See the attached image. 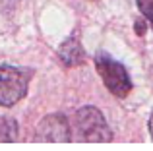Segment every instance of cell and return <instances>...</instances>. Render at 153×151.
<instances>
[{"instance_id":"obj_6","label":"cell","mask_w":153,"mask_h":151,"mask_svg":"<svg viewBox=\"0 0 153 151\" xmlns=\"http://www.w3.org/2000/svg\"><path fill=\"white\" fill-rule=\"evenodd\" d=\"M18 140V122L12 116L0 118V141H16Z\"/></svg>"},{"instance_id":"obj_1","label":"cell","mask_w":153,"mask_h":151,"mask_svg":"<svg viewBox=\"0 0 153 151\" xmlns=\"http://www.w3.org/2000/svg\"><path fill=\"white\" fill-rule=\"evenodd\" d=\"M33 70L0 64V107H14L27 95Z\"/></svg>"},{"instance_id":"obj_4","label":"cell","mask_w":153,"mask_h":151,"mask_svg":"<svg viewBox=\"0 0 153 151\" xmlns=\"http://www.w3.org/2000/svg\"><path fill=\"white\" fill-rule=\"evenodd\" d=\"M70 140H72V128L64 114L60 113L47 114L37 124L35 141H70Z\"/></svg>"},{"instance_id":"obj_8","label":"cell","mask_w":153,"mask_h":151,"mask_svg":"<svg viewBox=\"0 0 153 151\" xmlns=\"http://www.w3.org/2000/svg\"><path fill=\"white\" fill-rule=\"evenodd\" d=\"M146 23H149L146 18H143V21H142V19L136 21V33H138V35H143V31H146Z\"/></svg>"},{"instance_id":"obj_3","label":"cell","mask_w":153,"mask_h":151,"mask_svg":"<svg viewBox=\"0 0 153 151\" xmlns=\"http://www.w3.org/2000/svg\"><path fill=\"white\" fill-rule=\"evenodd\" d=\"M76 138L82 141H111L112 132L97 107H82L76 110Z\"/></svg>"},{"instance_id":"obj_2","label":"cell","mask_w":153,"mask_h":151,"mask_svg":"<svg viewBox=\"0 0 153 151\" xmlns=\"http://www.w3.org/2000/svg\"><path fill=\"white\" fill-rule=\"evenodd\" d=\"M95 68H97L99 76H101L105 87H107L114 97L124 99L132 91L130 74L124 68L122 62L114 60V58L108 56L107 53H99L97 56H95Z\"/></svg>"},{"instance_id":"obj_9","label":"cell","mask_w":153,"mask_h":151,"mask_svg":"<svg viewBox=\"0 0 153 151\" xmlns=\"http://www.w3.org/2000/svg\"><path fill=\"white\" fill-rule=\"evenodd\" d=\"M149 134H151V138H153V113H151V118H149Z\"/></svg>"},{"instance_id":"obj_7","label":"cell","mask_w":153,"mask_h":151,"mask_svg":"<svg viewBox=\"0 0 153 151\" xmlns=\"http://www.w3.org/2000/svg\"><path fill=\"white\" fill-rule=\"evenodd\" d=\"M136 6L142 12V16L149 21L151 29H153V0H136Z\"/></svg>"},{"instance_id":"obj_5","label":"cell","mask_w":153,"mask_h":151,"mask_svg":"<svg viewBox=\"0 0 153 151\" xmlns=\"http://www.w3.org/2000/svg\"><path fill=\"white\" fill-rule=\"evenodd\" d=\"M58 56L66 66H82L85 62V50L76 35H70L62 45L58 47Z\"/></svg>"}]
</instances>
